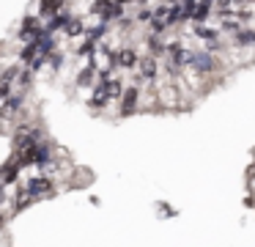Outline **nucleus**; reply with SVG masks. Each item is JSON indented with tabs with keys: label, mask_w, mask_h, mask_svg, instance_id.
<instances>
[{
	"label": "nucleus",
	"mask_w": 255,
	"mask_h": 247,
	"mask_svg": "<svg viewBox=\"0 0 255 247\" xmlns=\"http://www.w3.org/2000/svg\"><path fill=\"white\" fill-rule=\"evenodd\" d=\"M44 30V22L39 19L36 14H25L22 22H19V30H17V41L28 44V41H36Z\"/></svg>",
	"instance_id": "f03ea898"
},
{
	"label": "nucleus",
	"mask_w": 255,
	"mask_h": 247,
	"mask_svg": "<svg viewBox=\"0 0 255 247\" xmlns=\"http://www.w3.org/2000/svg\"><path fill=\"white\" fill-rule=\"evenodd\" d=\"M19 190L39 203V201H47V198H55L58 192H61V187H58L55 179H50L47 173H36V176H25L22 173V179H19Z\"/></svg>",
	"instance_id": "f257e3e1"
},
{
	"label": "nucleus",
	"mask_w": 255,
	"mask_h": 247,
	"mask_svg": "<svg viewBox=\"0 0 255 247\" xmlns=\"http://www.w3.org/2000/svg\"><path fill=\"white\" fill-rule=\"evenodd\" d=\"M253 206H255V195H253Z\"/></svg>",
	"instance_id": "f8f14e48"
},
{
	"label": "nucleus",
	"mask_w": 255,
	"mask_h": 247,
	"mask_svg": "<svg viewBox=\"0 0 255 247\" xmlns=\"http://www.w3.org/2000/svg\"><path fill=\"white\" fill-rule=\"evenodd\" d=\"M63 8H66V0H39V3H36V16H39L41 22H47L55 14H61Z\"/></svg>",
	"instance_id": "39448f33"
},
{
	"label": "nucleus",
	"mask_w": 255,
	"mask_h": 247,
	"mask_svg": "<svg viewBox=\"0 0 255 247\" xmlns=\"http://www.w3.org/2000/svg\"><path fill=\"white\" fill-rule=\"evenodd\" d=\"M61 36H66L69 41H80V38H85V19L72 14V19L66 22V27H63Z\"/></svg>",
	"instance_id": "423d86ee"
},
{
	"label": "nucleus",
	"mask_w": 255,
	"mask_h": 247,
	"mask_svg": "<svg viewBox=\"0 0 255 247\" xmlns=\"http://www.w3.org/2000/svg\"><path fill=\"white\" fill-rule=\"evenodd\" d=\"M137 104H140V88L134 85V82H127V85H124L121 99H118V115L137 113Z\"/></svg>",
	"instance_id": "7ed1b4c3"
},
{
	"label": "nucleus",
	"mask_w": 255,
	"mask_h": 247,
	"mask_svg": "<svg viewBox=\"0 0 255 247\" xmlns=\"http://www.w3.org/2000/svg\"><path fill=\"white\" fill-rule=\"evenodd\" d=\"M6 225H8V217L3 212H0V234H3V231H6Z\"/></svg>",
	"instance_id": "9b49d317"
},
{
	"label": "nucleus",
	"mask_w": 255,
	"mask_h": 247,
	"mask_svg": "<svg viewBox=\"0 0 255 247\" xmlns=\"http://www.w3.org/2000/svg\"><path fill=\"white\" fill-rule=\"evenodd\" d=\"M11 93H14V85H11V82H6V80H0V104L6 102V99L11 96Z\"/></svg>",
	"instance_id": "9d476101"
},
{
	"label": "nucleus",
	"mask_w": 255,
	"mask_h": 247,
	"mask_svg": "<svg viewBox=\"0 0 255 247\" xmlns=\"http://www.w3.org/2000/svg\"><path fill=\"white\" fill-rule=\"evenodd\" d=\"M72 19V11L63 8L61 14H55L52 19L44 22V33H50V36H58V33H63V27H66V22Z\"/></svg>",
	"instance_id": "0eeeda50"
},
{
	"label": "nucleus",
	"mask_w": 255,
	"mask_h": 247,
	"mask_svg": "<svg viewBox=\"0 0 255 247\" xmlns=\"http://www.w3.org/2000/svg\"><path fill=\"white\" fill-rule=\"evenodd\" d=\"M36 55H39V44H36V41H28V44H22V47H19V52H17V63L30 66V63L36 60Z\"/></svg>",
	"instance_id": "6e6552de"
},
{
	"label": "nucleus",
	"mask_w": 255,
	"mask_h": 247,
	"mask_svg": "<svg viewBox=\"0 0 255 247\" xmlns=\"http://www.w3.org/2000/svg\"><path fill=\"white\" fill-rule=\"evenodd\" d=\"M66 58H69V55L63 52V47H58L55 52H52L50 58H47V66H50V69H52V71H55V74H58V71L63 69V63H66Z\"/></svg>",
	"instance_id": "1a4fd4ad"
},
{
	"label": "nucleus",
	"mask_w": 255,
	"mask_h": 247,
	"mask_svg": "<svg viewBox=\"0 0 255 247\" xmlns=\"http://www.w3.org/2000/svg\"><path fill=\"white\" fill-rule=\"evenodd\" d=\"M113 55H116V69L118 71H134V69H137V60H140L137 47L124 44V47H118Z\"/></svg>",
	"instance_id": "20e7f679"
}]
</instances>
